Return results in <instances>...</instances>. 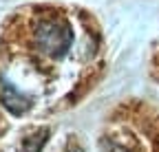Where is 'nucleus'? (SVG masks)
Instances as JSON below:
<instances>
[{
	"instance_id": "obj_4",
	"label": "nucleus",
	"mask_w": 159,
	"mask_h": 152,
	"mask_svg": "<svg viewBox=\"0 0 159 152\" xmlns=\"http://www.w3.org/2000/svg\"><path fill=\"white\" fill-rule=\"evenodd\" d=\"M102 152H128V150H126L124 145L111 141V139H104V141H102Z\"/></svg>"
},
{
	"instance_id": "obj_5",
	"label": "nucleus",
	"mask_w": 159,
	"mask_h": 152,
	"mask_svg": "<svg viewBox=\"0 0 159 152\" xmlns=\"http://www.w3.org/2000/svg\"><path fill=\"white\" fill-rule=\"evenodd\" d=\"M71 152H82V150H77V148H75V150H71Z\"/></svg>"
},
{
	"instance_id": "obj_1",
	"label": "nucleus",
	"mask_w": 159,
	"mask_h": 152,
	"mask_svg": "<svg viewBox=\"0 0 159 152\" xmlns=\"http://www.w3.org/2000/svg\"><path fill=\"white\" fill-rule=\"evenodd\" d=\"M73 33L69 29V22L60 15H44L33 27V46L44 58L60 60L71 49Z\"/></svg>"
},
{
	"instance_id": "obj_3",
	"label": "nucleus",
	"mask_w": 159,
	"mask_h": 152,
	"mask_svg": "<svg viewBox=\"0 0 159 152\" xmlns=\"http://www.w3.org/2000/svg\"><path fill=\"white\" fill-rule=\"evenodd\" d=\"M47 135H49L47 130H40L38 135H33L31 139H27V141H25V145H22V152H40V148H42V143H44Z\"/></svg>"
},
{
	"instance_id": "obj_2",
	"label": "nucleus",
	"mask_w": 159,
	"mask_h": 152,
	"mask_svg": "<svg viewBox=\"0 0 159 152\" xmlns=\"http://www.w3.org/2000/svg\"><path fill=\"white\" fill-rule=\"evenodd\" d=\"M0 99H2V104L9 108V110H13V112H22V110H27L29 108V97H25L22 93H20L11 82H7L2 75H0Z\"/></svg>"
}]
</instances>
